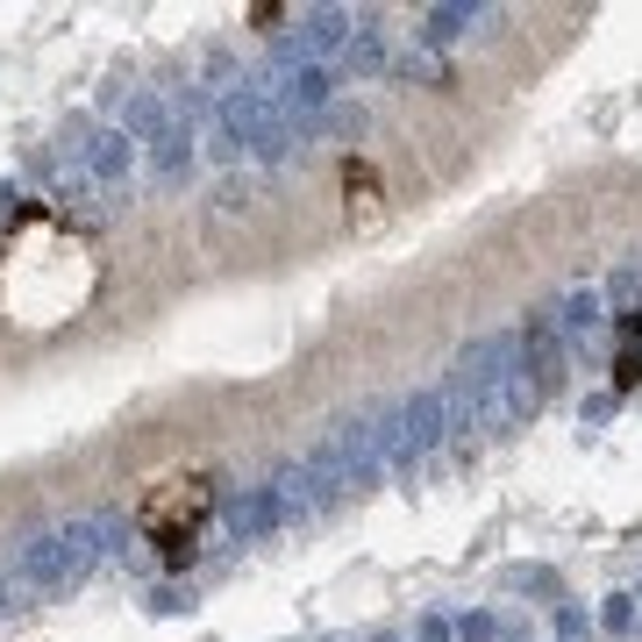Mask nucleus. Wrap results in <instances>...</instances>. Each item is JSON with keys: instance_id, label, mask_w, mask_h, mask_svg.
<instances>
[{"instance_id": "obj_14", "label": "nucleus", "mask_w": 642, "mask_h": 642, "mask_svg": "<svg viewBox=\"0 0 642 642\" xmlns=\"http://www.w3.org/2000/svg\"><path fill=\"white\" fill-rule=\"evenodd\" d=\"M236 207H251V187H243V179H221L215 187V215H236Z\"/></svg>"}, {"instance_id": "obj_11", "label": "nucleus", "mask_w": 642, "mask_h": 642, "mask_svg": "<svg viewBox=\"0 0 642 642\" xmlns=\"http://www.w3.org/2000/svg\"><path fill=\"white\" fill-rule=\"evenodd\" d=\"M343 57H350V72H386V36H378L372 15L350 29V51H343Z\"/></svg>"}, {"instance_id": "obj_4", "label": "nucleus", "mask_w": 642, "mask_h": 642, "mask_svg": "<svg viewBox=\"0 0 642 642\" xmlns=\"http://www.w3.org/2000/svg\"><path fill=\"white\" fill-rule=\"evenodd\" d=\"M271 514H279V528H300V522H314V514H329L343 500V486L336 478H321V464L307 457V464H286V472L271 478Z\"/></svg>"}, {"instance_id": "obj_2", "label": "nucleus", "mask_w": 642, "mask_h": 642, "mask_svg": "<svg viewBox=\"0 0 642 642\" xmlns=\"http://www.w3.org/2000/svg\"><path fill=\"white\" fill-rule=\"evenodd\" d=\"M215 121H221V143H229L236 157L251 151V157H265V165H279V157L293 151V121L265 101V86H229L221 107H215Z\"/></svg>"}, {"instance_id": "obj_13", "label": "nucleus", "mask_w": 642, "mask_h": 642, "mask_svg": "<svg viewBox=\"0 0 642 642\" xmlns=\"http://www.w3.org/2000/svg\"><path fill=\"white\" fill-rule=\"evenodd\" d=\"M621 336H628V350H621V364H614V386H635V378H642V350H635V336H642V329L628 321Z\"/></svg>"}, {"instance_id": "obj_7", "label": "nucleus", "mask_w": 642, "mask_h": 642, "mask_svg": "<svg viewBox=\"0 0 642 642\" xmlns=\"http://www.w3.org/2000/svg\"><path fill=\"white\" fill-rule=\"evenodd\" d=\"M129 171H136V143L121 129H107V136L86 143V179H101V187L115 193V187H129Z\"/></svg>"}, {"instance_id": "obj_9", "label": "nucleus", "mask_w": 642, "mask_h": 642, "mask_svg": "<svg viewBox=\"0 0 642 642\" xmlns=\"http://www.w3.org/2000/svg\"><path fill=\"white\" fill-rule=\"evenodd\" d=\"M600 286H572L564 293V307H557V336H592V329H600Z\"/></svg>"}, {"instance_id": "obj_1", "label": "nucleus", "mask_w": 642, "mask_h": 642, "mask_svg": "<svg viewBox=\"0 0 642 642\" xmlns=\"http://www.w3.org/2000/svg\"><path fill=\"white\" fill-rule=\"evenodd\" d=\"M101 522H57L43 528V536L22 542V557H15V586L36 592V600H57V592H72L93 564H101Z\"/></svg>"}, {"instance_id": "obj_12", "label": "nucleus", "mask_w": 642, "mask_h": 642, "mask_svg": "<svg viewBox=\"0 0 642 642\" xmlns=\"http://www.w3.org/2000/svg\"><path fill=\"white\" fill-rule=\"evenodd\" d=\"M428 43H457V36H464V29H478V22H486V8H428Z\"/></svg>"}, {"instance_id": "obj_10", "label": "nucleus", "mask_w": 642, "mask_h": 642, "mask_svg": "<svg viewBox=\"0 0 642 642\" xmlns=\"http://www.w3.org/2000/svg\"><path fill=\"white\" fill-rule=\"evenodd\" d=\"M121 136H129V143H157V136H165L157 93H129V101H121Z\"/></svg>"}, {"instance_id": "obj_3", "label": "nucleus", "mask_w": 642, "mask_h": 642, "mask_svg": "<svg viewBox=\"0 0 642 642\" xmlns=\"http://www.w3.org/2000/svg\"><path fill=\"white\" fill-rule=\"evenodd\" d=\"M207 508H215L207 478H171L165 492H151V500H143V536L165 542L171 564H187V557H193V528H201Z\"/></svg>"}, {"instance_id": "obj_5", "label": "nucleus", "mask_w": 642, "mask_h": 642, "mask_svg": "<svg viewBox=\"0 0 642 642\" xmlns=\"http://www.w3.org/2000/svg\"><path fill=\"white\" fill-rule=\"evenodd\" d=\"M522 364H528V378H536L542 400L564 386V336H557V314H528V329H522Z\"/></svg>"}, {"instance_id": "obj_6", "label": "nucleus", "mask_w": 642, "mask_h": 642, "mask_svg": "<svg viewBox=\"0 0 642 642\" xmlns=\"http://www.w3.org/2000/svg\"><path fill=\"white\" fill-rule=\"evenodd\" d=\"M300 29H293V51L286 57H300V65H314V57H329V51H350V29L357 22L343 15V8H307V15H293Z\"/></svg>"}, {"instance_id": "obj_15", "label": "nucleus", "mask_w": 642, "mask_h": 642, "mask_svg": "<svg viewBox=\"0 0 642 642\" xmlns=\"http://www.w3.org/2000/svg\"><path fill=\"white\" fill-rule=\"evenodd\" d=\"M607 293H614V300H635V293H642V271H635V265H621V271L607 279Z\"/></svg>"}, {"instance_id": "obj_16", "label": "nucleus", "mask_w": 642, "mask_h": 642, "mask_svg": "<svg viewBox=\"0 0 642 642\" xmlns=\"http://www.w3.org/2000/svg\"><path fill=\"white\" fill-rule=\"evenodd\" d=\"M393 72H400V79H436V65H428L422 51H407V57H400V65H393Z\"/></svg>"}, {"instance_id": "obj_8", "label": "nucleus", "mask_w": 642, "mask_h": 642, "mask_svg": "<svg viewBox=\"0 0 642 642\" xmlns=\"http://www.w3.org/2000/svg\"><path fill=\"white\" fill-rule=\"evenodd\" d=\"M187 171H193V136L187 129H165L151 143V179H157V187H179Z\"/></svg>"}]
</instances>
